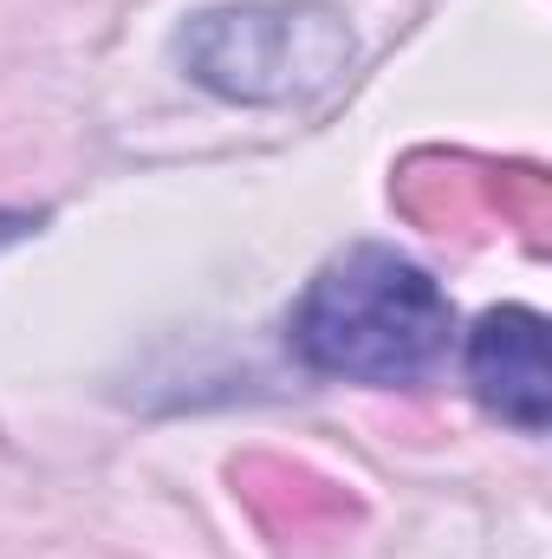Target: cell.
I'll use <instances>...</instances> for the list:
<instances>
[{"label": "cell", "mask_w": 552, "mask_h": 559, "mask_svg": "<svg viewBox=\"0 0 552 559\" xmlns=\"http://www.w3.org/2000/svg\"><path fill=\"white\" fill-rule=\"evenodd\" d=\"M455 306L429 267L397 248H345L286 312V345L305 371L345 384H416L448 358Z\"/></svg>", "instance_id": "1"}, {"label": "cell", "mask_w": 552, "mask_h": 559, "mask_svg": "<svg viewBox=\"0 0 552 559\" xmlns=\"http://www.w3.org/2000/svg\"><path fill=\"white\" fill-rule=\"evenodd\" d=\"M26 228H39V222H33V215H0V248H7V241H20Z\"/></svg>", "instance_id": "4"}, {"label": "cell", "mask_w": 552, "mask_h": 559, "mask_svg": "<svg viewBox=\"0 0 552 559\" xmlns=\"http://www.w3.org/2000/svg\"><path fill=\"white\" fill-rule=\"evenodd\" d=\"M189 85L228 105H312L358 66V33L332 0L202 7L169 39Z\"/></svg>", "instance_id": "2"}, {"label": "cell", "mask_w": 552, "mask_h": 559, "mask_svg": "<svg viewBox=\"0 0 552 559\" xmlns=\"http://www.w3.org/2000/svg\"><path fill=\"white\" fill-rule=\"evenodd\" d=\"M468 391L481 397L488 417H501L520 436H540L552 423V358H547V319L533 306H494L475 319L461 345Z\"/></svg>", "instance_id": "3"}]
</instances>
